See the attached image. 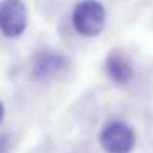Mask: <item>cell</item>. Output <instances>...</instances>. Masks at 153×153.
<instances>
[{
    "instance_id": "cell-3",
    "label": "cell",
    "mask_w": 153,
    "mask_h": 153,
    "mask_svg": "<svg viewBox=\"0 0 153 153\" xmlns=\"http://www.w3.org/2000/svg\"><path fill=\"white\" fill-rule=\"evenodd\" d=\"M99 142L107 153H130L135 146V133L127 123L115 120L102 128Z\"/></svg>"
},
{
    "instance_id": "cell-2",
    "label": "cell",
    "mask_w": 153,
    "mask_h": 153,
    "mask_svg": "<svg viewBox=\"0 0 153 153\" xmlns=\"http://www.w3.org/2000/svg\"><path fill=\"white\" fill-rule=\"evenodd\" d=\"M28 25V10L23 0L0 2V33L7 38H18Z\"/></svg>"
},
{
    "instance_id": "cell-1",
    "label": "cell",
    "mask_w": 153,
    "mask_h": 153,
    "mask_svg": "<svg viewBox=\"0 0 153 153\" xmlns=\"http://www.w3.org/2000/svg\"><path fill=\"white\" fill-rule=\"evenodd\" d=\"M74 30L82 36H97L105 25V8L97 0H82L71 15Z\"/></svg>"
},
{
    "instance_id": "cell-6",
    "label": "cell",
    "mask_w": 153,
    "mask_h": 153,
    "mask_svg": "<svg viewBox=\"0 0 153 153\" xmlns=\"http://www.w3.org/2000/svg\"><path fill=\"white\" fill-rule=\"evenodd\" d=\"M4 114H5V109H4V104L0 102V122L4 120Z\"/></svg>"
},
{
    "instance_id": "cell-5",
    "label": "cell",
    "mask_w": 153,
    "mask_h": 153,
    "mask_svg": "<svg viewBox=\"0 0 153 153\" xmlns=\"http://www.w3.org/2000/svg\"><path fill=\"white\" fill-rule=\"evenodd\" d=\"M105 71L110 81L115 84H127L133 76V68L130 61L120 51H110L105 59Z\"/></svg>"
},
{
    "instance_id": "cell-4",
    "label": "cell",
    "mask_w": 153,
    "mask_h": 153,
    "mask_svg": "<svg viewBox=\"0 0 153 153\" xmlns=\"http://www.w3.org/2000/svg\"><path fill=\"white\" fill-rule=\"evenodd\" d=\"M69 66V61L64 54L56 51H41L33 58L31 76L36 81H51L63 74Z\"/></svg>"
}]
</instances>
